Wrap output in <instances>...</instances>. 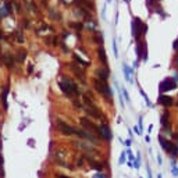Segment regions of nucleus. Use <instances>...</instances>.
Listing matches in <instances>:
<instances>
[{"mask_svg":"<svg viewBox=\"0 0 178 178\" xmlns=\"http://www.w3.org/2000/svg\"><path fill=\"white\" fill-rule=\"evenodd\" d=\"M58 86H60V89L64 92V95H67V96H77L78 93V88L77 85L74 83L70 78H67V77H64L61 78V81H58Z\"/></svg>","mask_w":178,"mask_h":178,"instance_id":"1","label":"nucleus"},{"mask_svg":"<svg viewBox=\"0 0 178 178\" xmlns=\"http://www.w3.org/2000/svg\"><path fill=\"white\" fill-rule=\"evenodd\" d=\"M93 86L96 88V91L99 93H102V95L105 96L106 99L110 100V97H111V89L108 88L106 81H100V80H97V78H95V80H93Z\"/></svg>","mask_w":178,"mask_h":178,"instance_id":"2","label":"nucleus"},{"mask_svg":"<svg viewBox=\"0 0 178 178\" xmlns=\"http://www.w3.org/2000/svg\"><path fill=\"white\" fill-rule=\"evenodd\" d=\"M132 21H134V22H132V33H134V36H135L136 41H139L142 33H146L147 27L143 25L139 18H134Z\"/></svg>","mask_w":178,"mask_h":178,"instance_id":"3","label":"nucleus"},{"mask_svg":"<svg viewBox=\"0 0 178 178\" xmlns=\"http://www.w3.org/2000/svg\"><path fill=\"white\" fill-rule=\"evenodd\" d=\"M56 127H57V130L60 131L61 134H64V135H72L74 134V128L71 127V125H68L67 122H64V121H61V120H57L56 121Z\"/></svg>","mask_w":178,"mask_h":178,"instance_id":"4","label":"nucleus"},{"mask_svg":"<svg viewBox=\"0 0 178 178\" xmlns=\"http://www.w3.org/2000/svg\"><path fill=\"white\" fill-rule=\"evenodd\" d=\"M99 136L105 138L106 141H111V131H110V128H108V125L106 122H103V124L99 127Z\"/></svg>","mask_w":178,"mask_h":178,"instance_id":"5","label":"nucleus"},{"mask_svg":"<svg viewBox=\"0 0 178 178\" xmlns=\"http://www.w3.org/2000/svg\"><path fill=\"white\" fill-rule=\"evenodd\" d=\"M174 88H175V80H172V78H166V80L160 83V92L169 91V89H174Z\"/></svg>","mask_w":178,"mask_h":178,"instance_id":"6","label":"nucleus"},{"mask_svg":"<svg viewBox=\"0 0 178 178\" xmlns=\"http://www.w3.org/2000/svg\"><path fill=\"white\" fill-rule=\"evenodd\" d=\"M81 124H82V127H85L88 131H92V132H95V134H99V127H96L92 121H89L88 118L82 117L81 118Z\"/></svg>","mask_w":178,"mask_h":178,"instance_id":"7","label":"nucleus"},{"mask_svg":"<svg viewBox=\"0 0 178 178\" xmlns=\"http://www.w3.org/2000/svg\"><path fill=\"white\" fill-rule=\"evenodd\" d=\"M74 134H77L78 136H81V138H85V139H88V141H92L93 143H96V138L92 135L91 132H86V131H83V130H74Z\"/></svg>","mask_w":178,"mask_h":178,"instance_id":"8","label":"nucleus"},{"mask_svg":"<svg viewBox=\"0 0 178 178\" xmlns=\"http://www.w3.org/2000/svg\"><path fill=\"white\" fill-rule=\"evenodd\" d=\"M108 75H110V72H108V70L106 67L105 68H97L96 70V77H97V80H100V81H107Z\"/></svg>","mask_w":178,"mask_h":178,"instance_id":"9","label":"nucleus"},{"mask_svg":"<svg viewBox=\"0 0 178 178\" xmlns=\"http://www.w3.org/2000/svg\"><path fill=\"white\" fill-rule=\"evenodd\" d=\"M160 141H161V143H163V147L167 150V152H171V153H177V147L174 146V143L172 142H170V141H166L164 138H160Z\"/></svg>","mask_w":178,"mask_h":178,"instance_id":"10","label":"nucleus"},{"mask_svg":"<svg viewBox=\"0 0 178 178\" xmlns=\"http://www.w3.org/2000/svg\"><path fill=\"white\" fill-rule=\"evenodd\" d=\"M85 159H86V161L89 163V166H91L92 169H95V170H99V171H102L103 169H105L102 163H99V161H96V160H93L92 157H88V156H85Z\"/></svg>","mask_w":178,"mask_h":178,"instance_id":"11","label":"nucleus"},{"mask_svg":"<svg viewBox=\"0 0 178 178\" xmlns=\"http://www.w3.org/2000/svg\"><path fill=\"white\" fill-rule=\"evenodd\" d=\"M86 113L93 118H102V114H100V111H99V108L96 106L95 107H86Z\"/></svg>","mask_w":178,"mask_h":178,"instance_id":"12","label":"nucleus"},{"mask_svg":"<svg viewBox=\"0 0 178 178\" xmlns=\"http://www.w3.org/2000/svg\"><path fill=\"white\" fill-rule=\"evenodd\" d=\"M75 3L80 4L81 7H83L86 11H93V4L91 2H88V0H75Z\"/></svg>","mask_w":178,"mask_h":178,"instance_id":"13","label":"nucleus"},{"mask_svg":"<svg viewBox=\"0 0 178 178\" xmlns=\"http://www.w3.org/2000/svg\"><path fill=\"white\" fill-rule=\"evenodd\" d=\"M83 102L86 103V107H95V100H93L92 95H89V92H86L85 95H83Z\"/></svg>","mask_w":178,"mask_h":178,"instance_id":"14","label":"nucleus"},{"mask_svg":"<svg viewBox=\"0 0 178 178\" xmlns=\"http://www.w3.org/2000/svg\"><path fill=\"white\" fill-rule=\"evenodd\" d=\"M8 86H6L3 89V92H2V96H0V99H2V103H3V107L4 108H7L8 107V105H7V95H8Z\"/></svg>","mask_w":178,"mask_h":178,"instance_id":"15","label":"nucleus"},{"mask_svg":"<svg viewBox=\"0 0 178 178\" xmlns=\"http://www.w3.org/2000/svg\"><path fill=\"white\" fill-rule=\"evenodd\" d=\"M159 103H161L163 106H170V105H172V97L161 95V96H160V99H159Z\"/></svg>","mask_w":178,"mask_h":178,"instance_id":"16","label":"nucleus"},{"mask_svg":"<svg viewBox=\"0 0 178 178\" xmlns=\"http://www.w3.org/2000/svg\"><path fill=\"white\" fill-rule=\"evenodd\" d=\"M97 54H99V58L105 63V64H107V57H106V50L103 47H99L97 49Z\"/></svg>","mask_w":178,"mask_h":178,"instance_id":"17","label":"nucleus"},{"mask_svg":"<svg viewBox=\"0 0 178 178\" xmlns=\"http://www.w3.org/2000/svg\"><path fill=\"white\" fill-rule=\"evenodd\" d=\"M10 11H11V10H10V4L6 3V4H4V7L2 8V11H0V16H2V17H6Z\"/></svg>","mask_w":178,"mask_h":178,"instance_id":"18","label":"nucleus"},{"mask_svg":"<svg viewBox=\"0 0 178 178\" xmlns=\"http://www.w3.org/2000/svg\"><path fill=\"white\" fill-rule=\"evenodd\" d=\"M71 70L77 74L78 78H81V81L85 80V78H83V71H82V70H78V68H75V66H71Z\"/></svg>","mask_w":178,"mask_h":178,"instance_id":"19","label":"nucleus"},{"mask_svg":"<svg viewBox=\"0 0 178 178\" xmlns=\"http://www.w3.org/2000/svg\"><path fill=\"white\" fill-rule=\"evenodd\" d=\"M122 71L125 72V78H127V81H131V71H130V68L127 67V64H122Z\"/></svg>","mask_w":178,"mask_h":178,"instance_id":"20","label":"nucleus"},{"mask_svg":"<svg viewBox=\"0 0 178 178\" xmlns=\"http://www.w3.org/2000/svg\"><path fill=\"white\" fill-rule=\"evenodd\" d=\"M74 58H75V61H78L80 64H82L83 67H88V66H89V61H85V60H82V58H81V57H78L77 54H74Z\"/></svg>","mask_w":178,"mask_h":178,"instance_id":"21","label":"nucleus"},{"mask_svg":"<svg viewBox=\"0 0 178 178\" xmlns=\"http://www.w3.org/2000/svg\"><path fill=\"white\" fill-rule=\"evenodd\" d=\"M25 57H27V52H25V50H19V53H18V60H19V61H24V60H25Z\"/></svg>","mask_w":178,"mask_h":178,"instance_id":"22","label":"nucleus"},{"mask_svg":"<svg viewBox=\"0 0 178 178\" xmlns=\"http://www.w3.org/2000/svg\"><path fill=\"white\" fill-rule=\"evenodd\" d=\"M70 27H74V28H77V29H80V31H81L82 24H81V22H80V24H78V22H71V24H70Z\"/></svg>","mask_w":178,"mask_h":178,"instance_id":"23","label":"nucleus"},{"mask_svg":"<svg viewBox=\"0 0 178 178\" xmlns=\"http://www.w3.org/2000/svg\"><path fill=\"white\" fill-rule=\"evenodd\" d=\"M113 50H114V56L117 57V56H118V50H117V44H116L114 41H113Z\"/></svg>","mask_w":178,"mask_h":178,"instance_id":"24","label":"nucleus"},{"mask_svg":"<svg viewBox=\"0 0 178 178\" xmlns=\"http://www.w3.org/2000/svg\"><path fill=\"white\" fill-rule=\"evenodd\" d=\"M57 178H70V177H67V175H63V174H56Z\"/></svg>","mask_w":178,"mask_h":178,"instance_id":"25","label":"nucleus"},{"mask_svg":"<svg viewBox=\"0 0 178 178\" xmlns=\"http://www.w3.org/2000/svg\"><path fill=\"white\" fill-rule=\"evenodd\" d=\"M105 177H106V175H103V174H102V175H100V174H96L95 178H105Z\"/></svg>","mask_w":178,"mask_h":178,"instance_id":"26","label":"nucleus"},{"mask_svg":"<svg viewBox=\"0 0 178 178\" xmlns=\"http://www.w3.org/2000/svg\"><path fill=\"white\" fill-rule=\"evenodd\" d=\"M175 61H177V64H178V57H177V60H175Z\"/></svg>","mask_w":178,"mask_h":178,"instance_id":"27","label":"nucleus"}]
</instances>
